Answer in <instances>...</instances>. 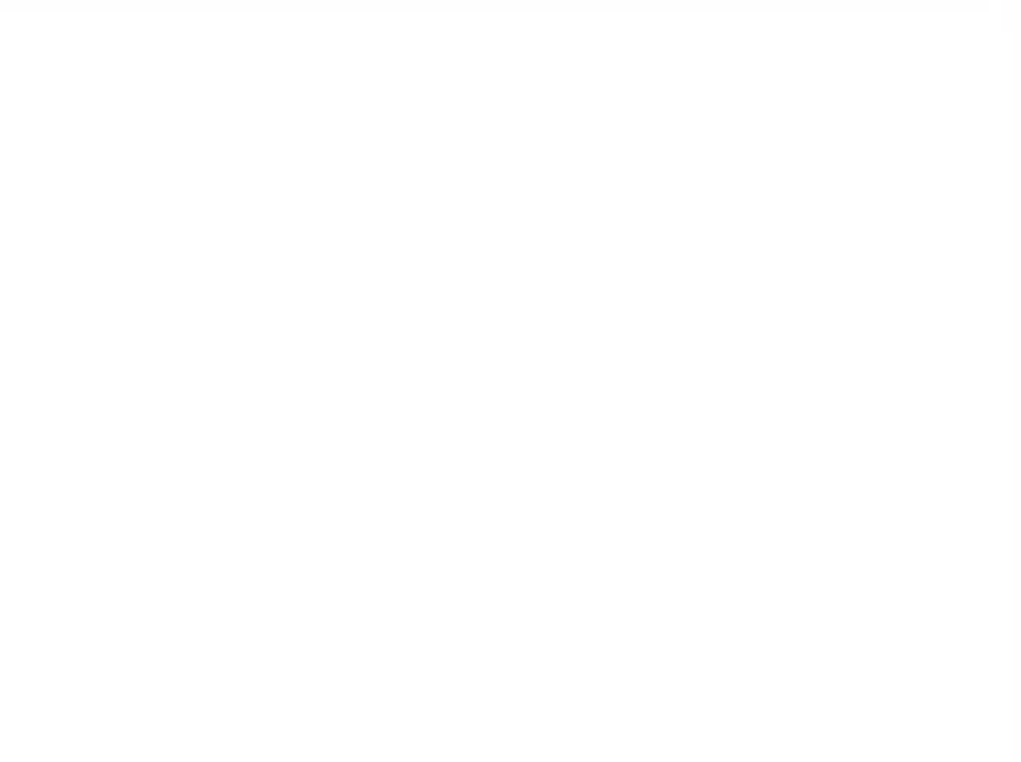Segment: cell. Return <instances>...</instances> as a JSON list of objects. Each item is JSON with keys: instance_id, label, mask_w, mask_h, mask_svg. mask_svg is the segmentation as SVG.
Instances as JSON below:
<instances>
[]
</instances>
